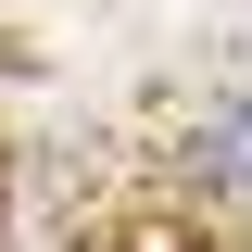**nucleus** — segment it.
Masks as SVG:
<instances>
[{
  "label": "nucleus",
  "instance_id": "obj_1",
  "mask_svg": "<svg viewBox=\"0 0 252 252\" xmlns=\"http://www.w3.org/2000/svg\"><path fill=\"white\" fill-rule=\"evenodd\" d=\"M202 177L252 202V101H227V114H215V139H202Z\"/></svg>",
  "mask_w": 252,
  "mask_h": 252
}]
</instances>
